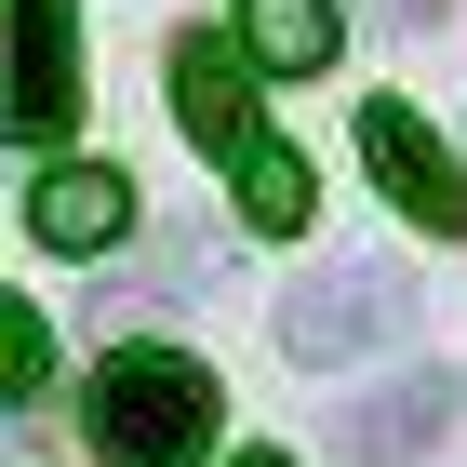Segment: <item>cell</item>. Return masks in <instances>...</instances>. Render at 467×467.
Here are the masks:
<instances>
[{"instance_id":"cell-1","label":"cell","mask_w":467,"mask_h":467,"mask_svg":"<svg viewBox=\"0 0 467 467\" xmlns=\"http://www.w3.org/2000/svg\"><path fill=\"white\" fill-rule=\"evenodd\" d=\"M214 414H227V388L187 348H108L94 388H80L94 467H214Z\"/></svg>"},{"instance_id":"cell-2","label":"cell","mask_w":467,"mask_h":467,"mask_svg":"<svg viewBox=\"0 0 467 467\" xmlns=\"http://www.w3.org/2000/svg\"><path fill=\"white\" fill-rule=\"evenodd\" d=\"M388 334H414V281H400L388 254H334V267H307L281 294V348L294 360H360V348H388Z\"/></svg>"},{"instance_id":"cell-3","label":"cell","mask_w":467,"mask_h":467,"mask_svg":"<svg viewBox=\"0 0 467 467\" xmlns=\"http://www.w3.org/2000/svg\"><path fill=\"white\" fill-rule=\"evenodd\" d=\"M360 161H374V187H388L428 241H454V227H467V174H454V147L400 108V94H374V108H360Z\"/></svg>"},{"instance_id":"cell-4","label":"cell","mask_w":467,"mask_h":467,"mask_svg":"<svg viewBox=\"0 0 467 467\" xmlns=\"http://www.w3.org/2000/svg\"><path fill=\"white\" fill-rule=\"evenodd\" d=\"M80 120V27L67 0H14V147H67Z\"/></svg>"},{"instance_id":"cell-5","label":"cell","mask_w":467,"mask_h":467,"mask_svg":"<svg viewBox=\"0 0 467 467\" xmlns=\"http://www.w3.org/2000/svg\"><path fill=\"white\" fill-rule=\"evenodd\" d=\"M254 80H267V67L227 54V40H174V108H187V134L214 147L227 174H241L254 147H281V134H267V108H254Z\"/></svg>"},{"instance_id":"cell-6","label":"cell","mask_w":467,"mask_h":467,"mask_svg":"<svg viewBox=\"0 0 467 467\" xmlns=\"http://www.w3.org/2000/svg\"><path fill=\"white\" fill-rule=\"evenodd\" d=\"M441 428H454V374H441V360H414L400 388H374V400H348V414H334V454H348V467H414Z\"/></svg>"},{"instance_id":"cell-7","label":"cell","mask_w":467,"mask_h":467,"mask_svg":"<svg viewBox=\"0 0 467 467\" xmlns=\"http://www.w3.org/2000/svg\"><path fill=\"white\" fill-rule=\"evenodd\" d=\"M120 227H134V187H120L108 161H54V174L27 187V241L40 254H108Z\"/></svg>"},{"instance_id":"cell-8","label":"cell","mask_w":467,"mask_h":467,"mask_svg":"<svg viewBox=\"0 0 467 467\" xmlns=\"http://www.w3.org/2000/svg\"><path fill=\"white\" fill-rule=\"evenodd\" d=\"M241 54L267 80H307V67L348 54V27H334V0H241Z\"/></svg>"},{"instance_id":"cell-9","label":"cell","mask_w":467,"mask_h":467,"mask_svg":"<svg viewBox=\"0 0 467 467\" xmlns=\"http://www.w3.org/2000/svg\"><path fill=\"white\" fill-rule=\"evenodd\" d=\"M307 214H321V187H307V161H294V147H254V161H241V227L294 241Z\"/></svg>"},{"instance_id":"cell-10","label":"cell","mask_w":467,"mask_h":467,"mask_svg":"<svg viewBox=\"0 0 467 467\" xmlns=\"http://www.w3.org/2000/svg\"><path fill=\"white\" fill-rule=\"evenodd\" d=\"M0 374H14V388H40V307H0Z\"/></svg>"},{"instance_id":"cell-11","label":"cell","mask_w":467,"mask_h":467,"mask_svg":"<svg viewBox=\"0 0 467 467\" xmlns=\"http://www.w3.org/2000/svg\"><path fill=\"white\" fill-rule=\"evenodd\" d=\"M428 14H441V0H388V27H428Z\"/></svg>"},{"instance_id":"cell-12","label":"cell","mask_w":467,"mask_h":467,"mask_svg":"<svg viewBox=\"0 0 467 467\" xmlns=\"http://www.w3.org/2000/svg\"><path fill=\"white\" fill-rule=\"evenodd\" d=\"M241 467H294V454H241Z\"/></svg>"}]
</instances>
